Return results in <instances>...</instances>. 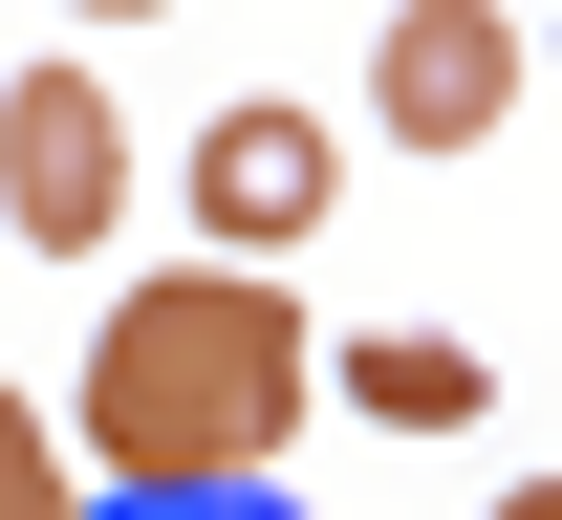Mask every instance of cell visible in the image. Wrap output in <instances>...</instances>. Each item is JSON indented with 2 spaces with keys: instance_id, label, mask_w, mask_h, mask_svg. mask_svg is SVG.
<instances>
[{
  "instance_id": "6da1fadb",
  "label": "cell",
  "mask_w": 562,
  "mask_h": 520,
  "mask_svg": "<svg viewBox=\"0 0 562 520\" xmlns=\"http://www.w3.org/2000/svg\"><path fill=\"white\" fill-rule=\"evenodd\" d=\"M303 390H325L303 303L238 283V261H173L87 347V455H109V499H260L281 434H303Z\"/></svg>"
},
{
  "instance_id": "7a4b0ae2",
  "label": "cell",
  "mask_w": 562,
  "mask_h": 520,
  "mask_svg": "<svg viewBox=\"0 0 562 520\" xmlns=\"http://www.w3.org/2000/svg\"><path fill=\"white\" fill-rule=\"evenodd\" d=\"M0 218L44 239V261H87V239L131 218V131H109L87 66H22V87H0Z\"/></svg>"
},
{
  "instance_id": "3957f363",
  "label": "cell",
  "mask_w": 562,
  "mask_h": 520,
  "mask_svg": "<svg viewBox=\"0 0 562 520\" xmlns=\"http://www.w3.org/2000/svg\"><path fill=\"white\" fill-rule=\"evenodd\" d=\"M368 109H390V152H497V109H519V22H497V0H390Z\"/></svg>"
},
{
  "instance_id": "277c9868",
  "label": "cell",
  "mask_w": 562,
  "mask_h": 520,
  "mask_svg": "<svg viewBox=\"0 0 562 520\" xmlns=\"http://www.w3.org/2000/svg\"><path fill=\"white\" fill-rule=\"evenodd\" d=\"M325 196H347V152H325V109H281V87H238L195 131V218L216 261H281V239H325Z\"/></svg>"
},
{
  "instance_id": "5b68a950",
  "label": "cell",
  "mask_w": 562,
  "mask_h": 520,
  "mask_svg": "<svg viewBox=\"0 0 562 520\" xmlns=\"http://www.w3.org/2000/svg\"><path fill=\"white\" fill-rule=\"evenodd\" d=\"M347 412H368V434H454V412H476V347H432V325H368V347H347Z\"/></svg>"
},
{
  "instance_id": "8992f818",
  "label": "cell",
  "mask_w": 562,
  "mask_h": 520,
  "mask_svg": "<svg viewBox=\"0 0 562 520\" xmlns=\"http://www.w3.org/2000/svg\"><path fill=\"white\" fill-rule=\"evenodd\" d=\"M0 520H87V499H66V434H44L22 390H0Z\"/></svg>"
},
{
  "instance_id": "52a82bcc",
  "label": "cell",
  "mask_w": 562,
  "mask_h": 520,
  "mask_svg": "<svg viewBox=\"0 0 562 520\" xmlns=\"http://www.w3.org/2000/svg\"><path fill=\"white\" fill-rule=\"evenodd\" d=\"M109 520H303V499L260 477V499H109Z\"/></svg>"
},
{
  "instance_id": "ba28073f",
  "label": "cell",
  "mask_w": 562,
  "mask_h": 520,
  "mask_svg": "<svg viewBox=\"0 0 562 520\" xmlns=\"http://www.w3.org/2000/svg\"><path fill=\"white\" fill-rule=\"evenodd\" d=\"M66 22H151V0H66Z\"/></svg>"
}]
</instances>
